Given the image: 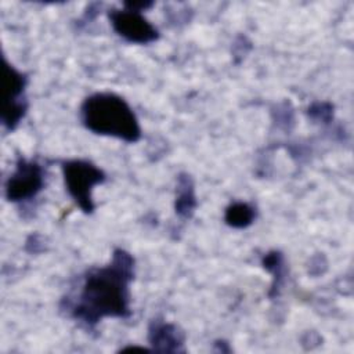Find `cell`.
I'll use <instances>...</instances> for the list:
<instances>
[{
	"mask_svg": "<svg viewBox=\"0 0 354 354\" xmlns=\"http://www.w3.org/2000/svg\"><path fill=\"white\" fill-rule=\"evenodd\" d=\"M134 278V259L116 249L106 266L91 268L83 277L77 296L69 301L71 315L93 328L104 318H127L130 310V283Z\"/></svg>",
	"mask_w": 354,
	"mask_h": 354,
	"instance_id": "1",
	"label": "cell"
},
{
	"mask_svg": "<svg viewBox=\"0 0 354 354\" xmlns=\"http://www.w3.org/2000/svg\"><path fill=\"white\" fill-rule=\"evenodd\" d=\"M44 188V170L36 160L19 158L6 181V198L14 203L28 202Z\"/></svg>",
	"mask_w": 354,
	"mask_h": 354,
	"instance_id": "5",
	"label": "cell"
},
{
	"mask_svg": "<svg viewBox=\"0 0 354 354\" xmlns=\"http://www.w3.org/2000/svg\"><path fill=\"white\" fill-rule=\"evenodd\" d=\"M26 83V75L15 69L6 58H3L1 123L7 130H14L28 111V102L25 98Z\"/></svg>",
	"mask_w": 354,
	"mask_h": 354,
	"instance_id": "4",
	"label": "cell"
},
{
	"mask_svg": "<svg viewBox=\"0 0 354 354\" xmlns=\"http://www.w3.org/2000/svg\"><path fill=\"white\" fill-rule=\"evenodd\" d=\"M196 207L194 183L188 174H180L177 181V195L174 209L180 217L189 218Z\"/></svg>",
	"mask_w": 354,
	"mask_h": 354,
	"instance_id": "8",
	"label": "cell"
},
{
	"mask_svg": "<svg viewBox=\"0 0 354 354\" xmlns=\"http://www.w3.org/2000/svg\"><path fill=\"white\" fill-rule=\"evenodd\" d=\"M256 218V209L246 202H232L227 206L224 221L232 228H246Z\"/></svg>",
	"mask_w": 354,
	"mask_h": 354,
	"instance_id": "9",
	"label": "cell"
},
{
	"mask_svg": "<svg viewBox=\"0 0 354 354\" xmlns=\"http://www.w3.org/2000/svg\"><path fill=\"white\" fill-rule=\"evenodd\" d=\"M80 120L94 134L137 142L141 127L127 101L113 93H94L80 105Z\"/></svg>",
	"mask_w": 354,
	"mask_h": 354,
	"instance_id": "2",
	"label": "cell"
},
{
	"mask_svg": "<svg viewBox=\"0 0 354 354\" xmlns=\"http://www.w3.org/2000/svg\"><path fill=\"white\" fill-rule=\"evenodd\" d=\"M308 115L314 120H322L328 122L332 116V106L326 102H317L308 108Z\"/></svg>",
	"mask_w": 354,
	"mask_h": 354,
	"instance_id": "11",
	"label": "cell"
},
{
	"mask_svg": "<svg viewBox=\"0 0 354 354\" xmlns=\"http://www.w3.org/2000/svg\"><path fill=\"white\" fill-rule=\"evenodd\" d=\"M264 268L272 274V286H271V292L270 295H278L282 282L285 279V261H283V256L282 253L272 250L268 252L267 254H264L263 260H261Z\"/></svg>",
	"mask_w": 354,
	"mask_h": 354,
	"instance_id": "10",
	"label": "cell"
},
{
	"mask_svg": "<svg viewBox=\"0 0 354 354\" xmlns=\"http://www.w3.org/2000/svg\"><path fill=\"white\" fill-rule=\"evenodd\" d=\"M113 30L124 40L136 44H148L159 37L158 29L145 19L141 11L124 7L123 10L109 11Z\"/></svg>",
	"mask_w": 354,
	"mask_h": 354,
	"instance_id": "6",
	"label": "cell"
},
{
	"mask_svg": "<svg viewBox=\"0 0 354 354\" xmlns=\"http://www.w3.org/2000/svg\"><path fill=\"white\" fill-rule=\"evenodd\" d=\"M64 183L75 203L86 213L94 210L93 189L105 181V173L94 163L84 159H71L61 163Z\"/></svg>",
	"mask_w": 354,
	"mask_h": 354,
	"instance_id": "3",
	"label": "cell"
},
{
	"mask_svg": "<svg viewBox=\"0 0 354 354\" xmlns=\"http://www.w3.org/2000/svg\"><path fill=\"white\" fill-rule=\"evenodd\" d=\"M148 339L156 351L176 353L184 350V335L173 324H167L159 319L152 321L148 330Z\"/></svg>",
	"mask_w": 354,
	"mask_h": 354,
	"instance_id": "7",
	"label": "cell"
}]
</instances>
